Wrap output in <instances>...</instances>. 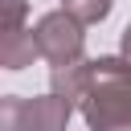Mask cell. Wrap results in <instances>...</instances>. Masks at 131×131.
<instances>
[{
  "instance_id": "cell-1",
  "label": "cell",
  "mask_w": 131,
  "mask_h": 131,
  "mask_svg": "<svg viewBox=\"0 0 131 131\" xmlns=\"http://www.w3.org/2000/svg\"><path fill=\"white\" fill-rule=\"evenodd\" d=\"M78 111L90 131H131V61L94 57L82 82Z\"/></svg>"
},
{
  "instance_id": "cell-2",
  "label": "cell",
  "mask_w": 131,
  "mask_h": 131,
  "mask_svg": "<svg viewBox=\"0 0 131 131\" xmlns=\"http://www.w3.org/2000/svg\"><path fill=\"white\" fill-rule=\"evenodd\" d=\"M86 25L78 16H70L66 8L57 12H45L33 29V41H37V57L49 66V74H61V70H78L86 66Z\"/></svg>"
},
{
  "instance_id": "cell-3",
  "label": "cell",
  "mask_w": 131,
  "mask_h": 131,
  "mask_svg": "<svg viewBox=\"0 0 131 131\" xmlns=\"http://www.w3.org/2000/svg\"><path fill=\"white\" fill-rule=\"evenodd\" d=\"M70 115L74 102L53 90L41 98H20V94L0 98V131H66Z\"/></svg>"
},
{
  "instance_id": "cell-4",
  "label": "cell",
  "mask_w": 131,
  "mask_h": 131,
  "mask_svg": "<svg viewBox=\"0 0 131 131\" xmlns=\"http://www.w3.org/2000/svg\"><path fill=\"white\" fill-rule=\"evenodd\" d=\"M25 0H0V66L4 70H25L37 61V41L33 29H25Z\"/></svg>"
},
{
  "instance_id": "cell-5",
  "label": "cell",
  "mask_w": 131,
  "mask_h": 131,
  "mask_svg": "<svg viewBox=\"0 0 131 131\" xmlns=\"http://www.w3.org/2000/svg\"><path fill=\"white\" fill-rule=\"evenodd\" d=\"M111 4H115V0H61V8H66L70 16H78L82 25H98V20H106Z\"/></svg>"
},
{
  "instance_id": "cell-6",
  "label": "cell",
  "mask_w": 131,
  "mask_h": 131,
  "mask_svg": "<svg viewBox=\"0 0 131 131\" xmlns=\"http://www.w3.org/2000/svg\"><path fill=\"white\" fill-rule=\"evenodd\" d=\"M119 45H123V57H127V61H131V25H127V29H123V41H119Z\"/></svg>"
}]
</instances>
